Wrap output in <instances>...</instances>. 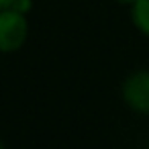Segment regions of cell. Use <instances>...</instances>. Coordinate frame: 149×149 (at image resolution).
Instances as JSON below:
<instances>
[{"mask_svg": "<svg viewBox=\"0 0 149 149\" xmlns=\"http://www.w3.org/2000/svg\"><path fill=\"white\" fill-rule=\"evenodd\" d=\"M29 33V25L25 15L4 8L0 10V51H17Z\"/></svg>", "mask_w": 149, "mask_h": 149, "instance_id": "6da1fadb", "label": "cell"}, {"mask_svg": "<svg viewBox=\"0 0 149 149\" xmlns=\"http://www.w3.org/2000/svg\"><path fill=\"white\" fill-rule=\"evenodd\" d=\"M123 98L125 102L143 114H149V72H135L123 84Z\"/></svg>", "mask_w": 149, "mask_h": 149, "instance_id": "7a4b0ae2", "label": "cell"}, {"mask_svg": "<svg viewBox=\"0 0 149 149\" xmlns=\"http://www.w3.org/2000/svg\"><path fill=\"white\" fill-rule=\"evenodd\" d=\"M133 23L141 33L149 35V0H137L133 4Z\"/></svg>", "mask_w": 149, "mask_h": 149, "instance_id": "3957f363", "label": "cell"}, {"mask_svg": "<svg viewBox=\"0 0 149 149\" xmlns=\"http://www.w3.org/2000/svg\"><path fill=\"white\" fill-rule=\"evenodd\" d=\"M8 8H13V10L21 13V15H27L31 10V0H13Z\"/></svg>", "mask_w": 149, "mask_h": 149, "instance_id": "277c9868", "label": "cell"}, {"mask_svg": "<svg viewBox=\"0 0 149 149\" xmlns=\"http://www.w3.org/2000/svg\"><path fill=\"white\" fill-rule=\"evenodd\" d=\"M10 2H13V0H0V10L8 8V6H10Z\"/></svg>", "mask_w": 149, "mask_h": 149, "instance_id": "5b68a950", "label": "cell"}, {"mask_svg": "<svg viewBox=\"0 0 149 149\" xmlns=\"http://www.w3.org/2000/svg\"><path fill=\"white\" fill-rule=\"evenodd\" d=\"M116 2H120V4H135L137 0H116Z\"/></svg>", "mask_w": 149, "mask_h": 149, "instance_id": "8992f818", "label": "cell"}, {"mask_svg": "<svg viewBox=\"0 0 149 149\" xmlns=\"http://www.w3.org/2000/svg\"><path fill=\"white\" fill-rule=\"evenodd\" d=\"M0 149H4V147H2V143H0Z\"/></svg>", "mask_w": 149, "mask_h": 149, "instance_id": "52a82bcc", "label": "cell"}]
</instances>
